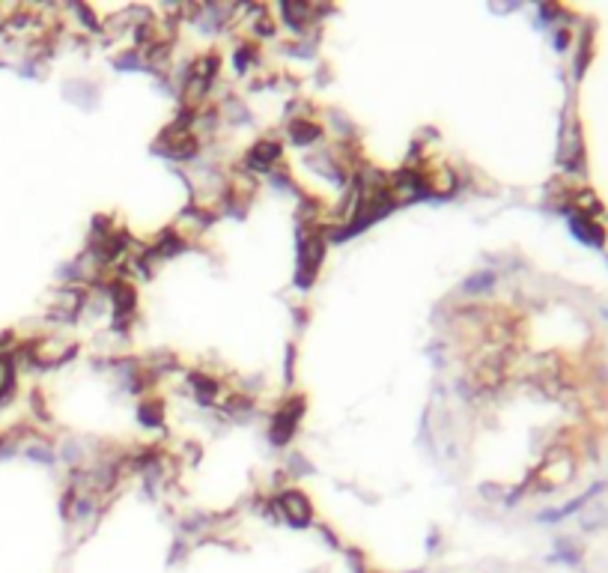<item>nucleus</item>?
Segmentation results:
<instances>
[{
	"label": "nucleus",
	"instance_id": "f03ea898",
	"mask_svg": "<svg viewBox=\"0 0 608 573\" xmlns=\"http://www.w3.org/2000/svg\"><path fill=\"white\" fill-rule=\"evenodd\" d=\"M569 227H572V233H576V236H582L587 245H602L605 242V230L599 224L590 221V218H584V215H572L569 218Z\"/></svg>",
	"mask_w": 608,
	"mask_h": 573
},
{
	"label": "nucleus",
	"instance_id": "7ed1b4c3",
	"mask_svg": "<svg viewBox=\"0 0 608 573\" xmlns=\"http://www.w3.org/2000/svg\"><path fill=\"white\" fill-rule=\"evenodd\" d=\"M301 407H304V400H295L290 409L286 412H280V418H278V424H275V430H272V442H286L290 439V433H293V427H295V421H298V415H301Z\"/></svg>",
	"mask_w": 608,
	"mask_h": 573
},
{
	"label": "nucleus",
	"instance_id": "39448f33",
	"mask_svg": "<svg viewBox=\"0 0 608 573\" xmlns=\"http://www.w3.org/2000/svg\"><path fill=\"white\" fill-rule=\"evenodd\" d=\"M9 385H12V370L6 362H0V394H6Z\"/></svg>",
	"mask_w": 608,
	"mask_h": 573
},
{
	"label": "nucleus",
	"instance_id": "20e7f679",
	"mask_svg": "<svg viewBox=\"0 0 608 573\" xmlns=\"http://www.w3.org/2000/svg\"><path fill=\"white\" fill-rule=\"evenodd\" d=\"M278 153H280V149H278L275 144H263V146H257V149H253L250 161H257V164H268L272 159H278Z\"/></svg>",
	"mask_w": 608,
	"mask_h": 573
},
{
	"label": "nucleus",
	"instance_id": "f257e3e1",
	"mask_svg": "<svg viewBox=\"0 0 608 573\" xmlns=\"http://www.w3.org/2000/svg\"><path fill=\"white\" fill-rule=\"evenodd\" d=\"M280 508H283V514H286V519L293 522V526H304V522L310 519V504H308V499H304L301 493H283V499H280Z\"/></svg>",
	"mask_w": 608,
	"mask_h": 573
}]
</instances>
